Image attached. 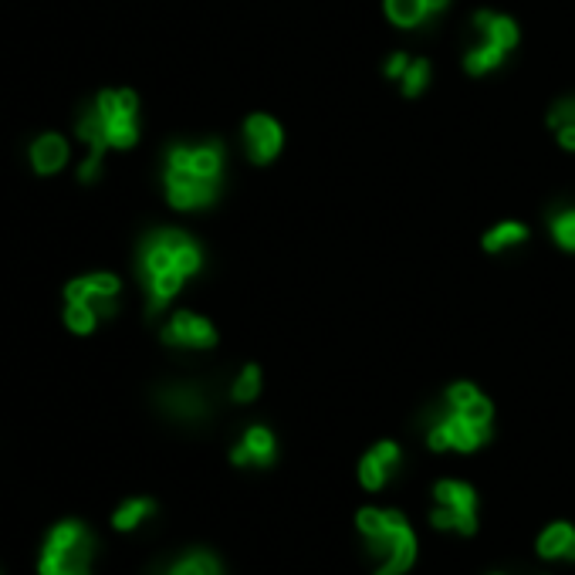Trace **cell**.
Returning a JSON list of instances; mask_svg holds the SVG:
<instances>
[{
    "instance_id": "4dcf8cb0",
    "label": "cell",
    "mask_w": 575,
    "mask_h": 575,
    "mask_svg": "<svg viewBox=\"0 0 575 575\" xmlns=\"http://www.w3.org/2000/svg\"><path fill=\"white\" fill-rule=\"evenodd\" d=\"M559 143H562V149H572V153H575V122H572V126L559 129Z\"/></svg>"
},
{
    "instance_id": "f1b7e54d",
    "label": "cell",
    "mask_w": 575,
    "mask_h": 575,
    "mask_svg": "<svg viewBox=\"0 0 575 575\" xmlns=\"http://www.w3.org/2000/svg\"><path fill=\"white\" fill-rule=\"evenodd\" d=\"M406 65H410V55H393V58L386 61L383 75H386V78H396V82H400L403 72H406Z\"/></svg>"
},
{
    "instance_id": "4316f807",
    "label": "cell",
    "mask_w": 575,
    "mask_h": 575,
    "mask_svg": "<svg viewBox=\"0 0 575 575\" xmlns=\"http://www.w3.org/2000/svg\"><path fill=\"white\" fill-rule=\"evenodd\" d=\"M136 143V122H109V146H132Z\"/></svg>"
},
{
    "instance_id": "ba28073f",
    "label": "cell",
    "mask_w": 575,
    "mask_h": 575,
    "mask_svg": "<svg viewBox=\"0 0 575 575\" xmlns=\"http://www.w3.org/2000/svg\"><path fill=\"white\" fill-rule=\"evenodd\" d=\"M437 501L460 518L457 532H464V535L474 532V528H477V521H474V491L467 488V484H454V481L437 484Z\"/></svg>"
},
{
    "instance_id": "d6986e66",
    "label": "cell",
    "mask_w": 575,
    "mask_h": 575,
    "mask_svg": "<svg viewBox=\"0 0 575 575\" xmlns=\"http://www.w3.org/2000/svg\"><path fill=\"white\" fill-rule=\"evenodd\" d=\"M400 85H403V95H420L423 88L430 85V65H427V58H410V65H406V72L400 78Z\"/></svg>"
},
{
    "instance_id": "3957f363",
    "label": "cell",
    "mask_w": 575,
    "mask_h": 575,
    "mask_svg": "<svg viewBox=\"0 0 575 575\" xmlns=\"http://www.w3.org/2000/svg\"><path fill=\"white\" fill-rule=\"evenodd\" d=\"M217 183L220 180H207V176L193 173V166L187 159V146L170 149V166H166V193H170L173 207H180V210L207 207V203L217 197Z\"/></svg>"
},
{
    "instance_id": "7a4b0ae2",
    "label": "cell",
    "mask_w": 575,
    "mask_h": 575,
    "mask_svg": "<svg viewBox=\"0 0 575 575\" xmlns=\"http://www.w3.org/2000/svg\"><path fill=\"white\" fill-rule=\"evenodd\" d=\"M477 31H481V41L467 51L464 58V68L471 75H488L491 68L501 65V58L508 55L511 48L518 44V24L504 14H491V11H481L474 17Z\"/></svg>"
},
{
    "instance_id": "8992f818",
    "label": "cell",
    "mask_w": 575,
    "mask_h": 575,
    "mask_svg": "<svg viewBox=\"0 0 575 575\" xmlns=\"http://www.w3.org/2000/svg\"><path fill=\"white\" fill-rule=\"evenodd\" d=\"M281 139H285V132H281L278 122L271 119V115H251V119L244 122V143H247V153L258 166L271 163L274 156L281 153Z\"/></svg>"
},
{
    "instance_id": "ac0fdd59",
    "label": "cell",
    "mask_w": 575,
    "mask_h": 575,
    "mask_svg": "<svg viewBox=\"0 0 575 575\" xmlns=\"http://www.w3.org/2000/svg\"><path fill=\"white\" fill-rule=\"evenodd\" d=\"M153 515V501H146V498H139V501H126L119 511L112 515V525L119 528V532H132V528L139 525L143 518Z\"/></svg>"
},
{
    "instance_id": "f546056e",
    "label": "cell",
    "mask_w": 575,
    "mask_h": 575,
    "mask_svg": "<svg viewBox=\"0 0 575 575\" xmlns=\"http://www.w3.org/2000/svg\"><path fill=\"white\" fill-rule=\"evenodd\" d=\"M373 457L379 460V464H386V467H393L396 460H400V450H396V444H379L373 450Z\"/></svg>"
},
{
    "instance_id": "1f68e13d",
    "label": "cell",
    "mask_w": 575,
    "mask_h": 575,
    "mask_svg": "<svg viewBox=\"0 0 575 575\" xmlns=\"http://www.w3.org/2000/svg\"><path fill=\"white\" fill-rule=\"evenodd\" d=\"M450 4V0H427V7H430V14H440L444 7Z\"/></svg>"
},
{
    "instance_id": "5b68a950",
    "label": "cell",
    "mask_w": 575,
    "mask_h": 575,
    "mask_svg": "<svg viewBox=\"0 0 575 575\" xmlns=\"http://www.w3.org/2000/svg\"><path fill=\"white\" fill-rule=\"evenodd\" d=\"M491 427H477V423H471L464 417V413H450V417L440 423V427L430 430V447L433 450H474L477 444H484L488 440Z\"/></svg>"
},
{
    "instance_id": "ffe728a7",
    "label": "cell",
    "mask_w": 575,
    "mask_h": 575,
    "mask_svg": "<svg viewBox=\"0 0 575 575\" xmlns=\"http://www.w3.org/2000/svg\"><path fill=\"white\" fill-rule=\"evenodd\" d=\"M65 322H68V329H72V332L85 335V332L95 329V312H92V308H88L85 302H68Z\"/></svg>"
},
{
    "instance_id": "2e32d148",
    "label": "cell",
    "mask_w": 575,
    "mask_h": 575,
    "mask_svg": "<svg viewBox=\"0 0 575 575\" xmlns=\"http://www.w3.org/2000/svg\"><path fill=\"white\" fill-rule=\"evenodd\" d=\"M183 278H187V274H180L176 268L173 271H163V274H153V278H149V291H153V308H163L166 302H170L176 291H180Z\"/></svg>"
},
{
    "instance_id": "d4e9b609",
    "label": "cell",
    "mask_w": 575,
    "mask_h": 575,
    "mask_svg": "<svg viewBox=\"0 0 575 575\" xmlns=\"http://www.w3.org/2000/svg\"><path fill=\"white\" fill-rule=\"evenodd\" d=\"M383 528H386V515L383 511H376V508H366V511H359V532L373 542V538L383 535Z\"/></svg>"
},
{
    "instance_id": "7402d4cb",
    "label": "cell",
    "mask_w": 575,
    "mask_h": 575,
    "mask_svg": "<svg viewBox=\"0 0 575 575\" xmlns=\"http://www.w3.org/2000/svg\"><path fill=\"white\" fill-rule=\"evenodd\" d=\"M258 389H261V369L258 366H247L244 373L237 376V383H234V400L237 403L254 400V396H258Z\"/></svg>"
},
{
    "instance_id": "9a60e30c",
    "label": "cell",
    "mask_w": 575,
    "mask_h": 575,
    "mask_svg": "<svg viewBox=\"0 0 575 575\" xmlns=\"http://www.w3.org/2000/svg\"><path fill=\"white\" fill-rule=\"evenodd\" d=\"M528 237V227L518 220H501L498 227H491L484 234V251H504V247H518Z\"/></svg>"
},
{
    "instance_id": "277c9868",
    "label": "cell",
    "mask_w": 575,
    "mask_h": 575,
    "mask_svg": "<svg viewBox=\"0 0 575 575\" xmlns=\"http://www.w3.org/2000/svg\"><path fill=\"white\" fill-rule=\"evenodd\" d=\"M373 545L389 548V562L376 575H403L413 565V559H417V538H413L410 525H406L400 511H386V528L383 535L373 538Z\"/></svg>"
},
{
    "instance_id": "30bf717a",
    "label": "cell",
    "mask_w": 575,
    "mask_h": 575,
    "mask_svg": "<svg viewBox=\"0 0 575 575\" xmlns=\"http://www.w3.org/2000/svg\"><path fill=\"white\" fill-rule=\"evenodd\" d=\"M68 302H88V298H115L119 295V281L112 274H88L68 285Z\"/></svg>"
},
{
    "instance_id": "5bb4252c",
    "label": "cell",
    "mask_w": 575,
    "mask_h": 575,
    "mask_svg": "<svg viewBox=\"0 0 575 575\" xmlns=\"http://www.w3.org/2000/svg\"><path fill=\"white\" fill-rule=\"evenodd\" d=\"M105 122H136V95L132 92H105L99 99Z\"/></svg>"
},
{
    "instance_id": "9c48e42d",
    "label": "cell",
    "mask_w": 575,
    "mask_h": 575,
    "mask_svg": "<svg viewBox=\"0 0 575 575\" xmlns=\"http://www.w3.org/2000/svg\"><path fill=\"white\" fill-rule=\"evenodd\" d=\"M234 464H271L274 460V437L264 427L244 433L241 447H234Z\"/></svg>"
},
{
    "instance_id": "6da1fadb",
    "label": "cell",
    "mask_w": 575,
    "mask_h": 575,
    "mask_svg": "<svg viewBox=\"0 0 575 575\" xmlns=\"http://www.w3.org/2000/svg\"><path fill=\"white\" fill-rule=\"evenodd\" d=\"M92 535L82 521H61L44 542L38 572L41 575H88L92 572Z\"/></svg>"
},
{
    "instance_id": "484cf974",
    "label": "cell",
    "mask_w": 575,
    "mask_h": 575,
    "mask_svg": "<svg viewBox=\"0 0 575 575\" xmlns=\"http://www.w3.org/2000/svg\"><path fill=\"white\" fill-rule=\"evenodd\" d=\"M457 413H464V417L477 423V427H491V403L484 400V396H474V400L467 406H460Z\"/></svg>"
},
{
    "instance_id": "cb8c5ba5",
    "label": "cell",
    "mask_w": 575,
    "mask_h": 575,
    "mask_svg": "<svg viewBox=\"0 0 575 575\" xmlns=\"http://www.w3.org/2000/svg\"><path fill=\"white\" fill-rule=\"evenodd\" d=\"M173 575H220L217 562L210 559V555H190V559H183L180 565L173 569Z\"/></svg>"
},
{
    "instance_id": "e0dca14e",
    "label": "cell",
    "mask_w": 575,
    "mask_h": 575,
    "mask_svg": "<svg viewBox=\"0 0 575 575\" xmlns=\"http://www.w3.org/2000/svg\"><path fill=\"white\" fill-rule=\"evenodd\" d=\"M166 410L180 413V417H200L203 413V400L197 389H170V393L163 396Z\"/></svg>"
},
{
    "instance_id": "83f0119b",
    "label": "cell",
    "mask_w": 575,
    "mask_h": 575,
    "mask_svg": "<svg viewBox=\"0 0 575 575\" xmlns=\"http://www.w3.org/2000/svg\"><path fill=\"white\" fill-rule=\"evenodd\" d=\"M474 396H481L471 383H457V386H450V393H447V403H450V410H460V406H467L474 400Z\"/></svg>"
},
{
    "instance_id": "52a82bcc",
    "label": "cell",
    "mask_w": 575,
    "mask_h": 575,
    "mask_svg": "<svg viewBox=\"0 0 575 575\" xmlns=\"http://www.w3.org/2000/svg\"><path fill=\"white\" fill-rule=\"evenodd\" d=\"M163 339L170 345H190V349H210L217 342V329L200 315H190V312H180L166 325Z\"/></svg>"
},
{
    "instance_id": "7c38bea8",
    "label": "cell",
    "mask_w": 575,
    "mask_h": 575,
    "mask_svg": "<svg viewBox=\"0 0 575 575\" xmlns=\"http://www.w3.org/2000/svg\"><path fill=\"white\" fill-rule=\"evenodd\" d=\"M538 552L545 555V559H575V532L569 525H552L548 532L538 538Z\"/></svg>"
},
{
    "instance_id": "4fadbf2b",
    "label": "cell",
    "mask_w": 575,
    "mask_h": 575,
    "mask_svg": "<svg viewBox=\"0 0 575 575\" xmlns=\"http://www.w3.org/2000/svg\"><path fill=\"white\" fill-rule=\"evenodd\" d=\"M386 14L389 21L400 24V28H417L427 17H433L427 0H386Z\"/></svg>"
},
{
    "instance_id": "603a6c76",
    "label": "cell",
    "mask_w": 575,
    "mask_h": 575,
    "mask_svg": "<svg viewBox=\"0 0 575 575\" xmlns=\"http://www.w3.org/2000/svg\"><path fill=\"white\" fill-rule=\"evenodd\" d=\"M386 474H389V467L386 464H379V460L369 454L366 460H362V467H359V477H362V484H366L369 491H379L386 484Z\"/></svg>"
},
{
    "instance_id": "44dd1931",
    "label": "cell",
    "mask_w": 575,
    "mask_h": 575,
    "mask_svg": "<svg viewBox=\"0 0 575 575\" xmlns=\"http://www.w3.org/2000/svg\"><path fill=\"white\" fill-rule=\"evenodd\" d=\"M552 234L565 251H575V210H562L552 217Z\"/></svg>"
},
{
    "instance_id": "8fae6325",
    "label": "cell",
    "mask_w": 575,
    "mask_h": 575,
    "mask_svg": "<svg viewBox=\"0 0 575 575\" xmlns=\"http://www.w3.org/2000/svg\"><path fill=\"white\" fill-rule=\"evenodd\" d=\"M31 159H34V170L38 173H55L65 166V159H68V146H65V139L61 136H44L34 143L31 149Z\"/></svg>"
}]
</instances>
